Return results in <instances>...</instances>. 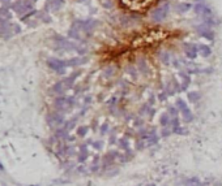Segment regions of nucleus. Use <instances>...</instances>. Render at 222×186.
<instances>
[{
  "instance_id": "7ed1b4c3",
  "label": "nucleus",
  "mask_w": 222,
  "mask_h": 186,
  "mask_svg": "<svg viewBox=\"0 0 222 186\" xmlns=\"http://www.w3.org/2000/svg\"><path fill=\"white\" fill-rule=\"evenodd\" d=\"M47 67L51 70H54L56 74H64L65 69H67V64H65V60H60V59L56 57H50L47 59Z\"/></svg>"
},
{
  "instance_id": "412c9836",
  "label": "nucleus",
  "mask_w": 222,
  "mask_h": 186,
  "mask_svg": "<svg viewBox=\"0 0 222 186\" xmlns=\"http://www.w3.org/2000/svg\"><path fill=\"white\" fill-rule=\"evenodd\" d=\"M160 124L162 126H167V125H170V117H169V115H166V113H163L161 117H160Z\"/></svg>"
},
{
  "instance_id": "4be33fe9",
  "label": "nucleus",
  "mask_w": 222,
  "mask_h": 186,
  "mask_svg": "<svg viewBox=\"0 0 222 186\" xmlns=\"http://www.w3.org/2000/svg\"><path fill=\"white\" fill-rule=\"evenodd\" d=\"M182 113H183V116H184V121H185V122H190V121H192V120H193V116H192V112L190 111V108L184 109Z\"/></svg>"
},
{
  "instance_id": "a878e982",
  "label": "nucleus",
  "mask_w": 222,
  "mask_h": 186,
  "mask_svg": "<svg viewBox=\"0 0 222 186\" xmlns=\"http://www.w3.org/2000/svg\"><path fill=\"white\" fill-rule=\"evenodd\" d=\"M102 5H103L106 9H110V8H112V1L111 0H102Z\"/></svg>"
},
{
  "instance_id": "c85d7f7f",
  "label": "nucleus",
  "mask_w": 222,
  "mask_h": 186,
  "mask_svg": "<svg viewBox=\"0 0 222 186\" xmlns=\"http://www.w3.org/2000/svg\"><path fill=\"white\" fill-rule=\"evenodd\" d=\"M169 112H170V115L175 117L178 115V108H174V107H169Z\"/></svg>"
},
{
  "instance_id": "9b49d317",
  "label": "nucleus",
  "mask_w": 222,
  "mask_h": 186,
  "mask_svg": "<svg viewBox=\"0 0 222 186\" xmlns=\"http://www.w3.org/2000/svg\"><path fill=\"white\" fill-rule=\"evenodd\" d=\"M88 61V57H73V59H69V60H65V64L68 67H77V65L85 64Z\"/></svg>"
},
{
  "instance_id": "cd10ccee",
  "label": "nucleus",
  "mask_w": 222,
  "mask_h": 186,
  "mask_svg": "<svg viewBox=\"0 0 222 186\" xmlns=\"http://www.w3.org/2000/svg\"><path fill=\"white\" fill-rule=\"evenodd\" d=\"M127 72L131 74V76L136 77V73H137V69H135L133 67H128V68H127Z\"/></svg>"
},
{
  "instance_id": "20e7f679",
  "label": "nucleus",
  "mask_w": 222,
  "mask_h": 186,
  "mask_svg": "<svg viewBox=\"0 0 222 186\" xmlns=\"http://www.w3.org/2000/svg\"><path fill=\"white\" fill-rule=\"evenodd\" d=\"M75 104V100L73 98H67V96H58L55 99L54 102V106L56 111H59V112H65V111H68L69 108H72Z\"/></svg>"
},
{
  "instance_id": "f257e3e1",
  "label": "nucleus",
  "mask_w": 222,
  "mask_h": 186,
  "mask_svg": "<svg viewBox=\"0 0 222 186\" xmlns=\"http://www.w3.org/2000/svg\"><path fill=\"white\" fill-rule=\"evenodd\" d=\"M169 12H170V4H169V3H165V4L157 7V8L150 13V20L153 22H161L167 17Z\"/></svg>"
},
{
  "instance_id": "7c9ffc66",
  "label": "nucleus",
  "mask_w": 222,
  "mask_h": 186,
  "mask_svg": "<svg viewBox=\"0 0 222 186\" xmlns=\"http://www.w3.org/2000/svg\"><path fill=\"white\" fill-rule=\"evenodd\" d=\"M106 130H107V124H105V125L102 126V130H101V132H102V134H103V133L106 132Z\"/></svg>"
},
{
  "instance_id": "f03ea898",
  "label": "nucleus",
  "mask_w": 222,
  "mask_h": 186,
  "mask_svg": "<svg viewBox=\"0 0 222 186\" xmlns=\"http://www.w3.org/2000/svg\"><path fill=\"white\" fill-rule=\"evenodd\" d=\"M33 4H34L33 0H18V1H15L13 4H11V8L18 16H22L25 13H28V11H32Z\"/></svg>"
},
{
  "instance_id": "423d86ee",
  "label": "nucleus",
  "mask_w": 222,
  "mask_h": 186,
  "mask_svg": "<svg viewBox=\"0 0 222 186\" xmlns=\"http://www.w3.org/2000/svg\"><path fill=\"white\" fill-rule=\"evenodd\" d=\"M196 31L201 38H205L208 41H214V31L212 30V28H209V26L201 24L196 28Z\"/></svg>"
},
{
  "instance_id": "9d476101",
  "label": "nucleus",
  "mask_w": 222,
  "mask_h": 186,
  "mask_svg": "<svg viewBox=\"0 0 222 186\" xmlns=\"http://www.w3.org/2000/svg\"><path fill=\"white\" fill-rule=\"evenodd\" d=\"M137 70L140 72V73L142 74H147L149 73V68H148V63H147V60H145L144 57H138L137 59Z\"/></svg>"
},
{
  "instance_id": "39448f33",
  "label": "nucleus",
  "mask_w": 222,
  "mask_h": 186,
  "mask_svg": "<svg viewBox=\"0 0 222 186\" xmlns=\"http://www.w3.org/2000/svg\"><path fill=\"white\" fill-rule=\"evenodd\" d=\"M47 122L51 128H58L64 124V115L63 112H54V113H50L47 116Z\"/></svg>"
},
{
  "instance_id": "ddd939ff",
  "label": "nucleus",
  "mask_w": 222,
  "mask_h": 186,
  "mask_svg": "<svg viewBox=\"0 0 222 186\" xmlns=\"http://www.w3.org/2000/svg\"><path fill=\"white\" fill-rule=\"evenodd\" d=\"M68 87L65 86V83L63 82V81H60V82H56L54 86L51 87V90H52V93H55V94H58V95H62V94H64V91L67 90Z\"/></svg>"
},
{
  "instance_id": "b1692460",
  "label": "nucleus",
  "mask_w": 222,
  "mask_h": 186,
  "mask_svg": "<svg viewBox=\"0 0 222 186\" xmlns=\"http://www.w3.org/2000/svg\"><path fill=\"white\" fill-rule=\"evenodd\" d=\"M203 24L207 25V26H209V28H212V26H214V25L217 24V22H214V20L212 18V16H210V17H205V18H203Z\"/></svg>"
},
{
  "instance_id": "f3484780",
  "label": "nucleus",
  "mask_w": 222,
  "mask_h": 186,
  "mask_svg": "<svg viewBox=\"0 0 222 186\" xmlns=\"http://www.w3.org/2000/svg\"><path fill=\"white\" fill-rule=\"evenodd\" d=\"M179 77L183 80V86H182V89H185V87L188 86V85L191 83V78H190V74H185L184 72H179Z\"/></svg>"
},
{
  "instance_id": "a211bd4d",
  "label": "nucleus",
  "mask_w": 222,
  "mask_h": 186,
  "mask_svg": "<svg viewBox=\"0 0 222 186\" xmlns=\"http://www.w3.org/2000/svg\"><path fill=\"white\" fill-rule=\"evenodd\" d=\"M158 57H160V60L162 61L163 64H170V60H171V57H170V54L169 52H161L160 55H158Z\"/></svg>"
},
{
  "instance_id": "473e14b6",
  "label": "nucleus",
  "mask_w": 222,
  "mask_h": 186,
  "mask_svg": "<svg viewBox=\"0 0 222 186\" xmlns=\"http://www.w3.org/2000/svg\"><path fill=\"white\" fill-rule=\"evenodd\" d=\"M200 1H204V0H200Z\"/></svg>"
},
{
  "instance_id": "aec40b11",
  "label": "nucleus",
  "mask_w": 222,
  "mask_h": 186,
  "mask_svg": "<svg viewBox=\"0 0 222 186\" xmlns=\"http://www.w3.org/2000/svg\"><path fill=\"white\" fill-rule=\"evenodd\" d=\"M115 67H107L106 69L103 70V77H106V78H110V77H112L115 74Z\"/></svg>"
},
{
  "instance_id": "0eeeda50",
  "label": "nucleus",
  "mask_w": 222,
  "mask_h": 186,
  "mask_svg": "<svg viewBox=\"0 0 222 186\" xmlns=\"http://www.w3.org/2000/svg\"><path fill=\"white\" fill-rule=\"evenodd\" d=\"M183 50L184 54L190 60H195L199 55V50H197V46L193 43H184L183 44Z\"/></svg>"
},
{
  "instance_id": "2f4dec72",
  "label": "nucleus",
  "mask_w": 222,
  "mask_h": 186,
  "mask_svg": "<svg viewBox=\"0 0 222 186\" xmlns=\"http://www.w3.org/2000/svg\"><path fill=\"white\" fill-rule=\"evenodd\" d=\"M101 145H102L101 142H97V143H94V147H97V148H101V147H102Z\"/></svg>"
},
{
  "instance_id": "72a5a7b5",
  "label": "nucleus",
  "mask_w": 222,
  "mask_h": 186,
  "mask_svg": "<svg viewBox=\"0 0 222 186\" xmlns=\"http://www.w3.org/2000/svg\"><path fill=\"white\" fill-rule=\"evenodd\" d=\"M32 186H35V185H32Z\"/></svg>"
},
{
  "instance_id": "f8f14e48",
  "label": "nucleus",
  "mask_w": 222,
  "mask_h": 186,
  "mask_svg": "<svg viewBox=\"0 0 222 186\" xmlns=\"http://www.w3.org/2000/svg\"><path fill=\"white\" fill-rule=\"evenodd\" d=\"M197 50H199V55H200L201 57H209L210 55H212L210 47H209V46H207V44H204V43L199 44L197 46Z\"/></svg>"
},
{
  "instance_id": "dca6fc26",
  "label": "nucleus",
  "mask_w": 222,
  "mask_h": 186,
  "mask_svg": "<svg viewBox=\"0 0 222 186\" xmlns=\"http://www.w3.org/2000/svg\"><path fill=\"white\" fill-rule=\"evenodd\" d=\"M68 37L72 39H76V41H80V30L73 28V26H71V29L68 30Z\"/></svg>"
},
{
  "instance_id": "4468645a",
  "label": "nucleus",
  "mask_w": 222,
  "mask_h": 186,
  "mask_svg": "<svg viewBox=\"0 0 222 186\" xmlns=\"http://www.w3.org/2000/svg\"><path fill=\"white\" fill-rule=\"evenodd\" d=\"M47 4H48V7L52 9V11L56 12L63 7V4H64V0H47Z\"/></svg>"
},
{
  "instance_id": "6e6552de",
  "label": "nucleus",
  "mask_w": 222,
  "mask_h": 186,
  "mask_svg": "<svg viewBox=\"0 0 222 186\" xmlns=\"http://www.w3.org/2000/svg\"><path fill=\"white\" fill-rule=\"evenodd\" d=\"M193 11L197 16H200L201 18H205V17H210L212 16V11L209 7H207L203 3H197L196 5L193 7Z\"/></svg>"
},
{
  "instance_id": "2eb2a0df",
  "label": "nucleus",
  "mask_w": 222,
  "mask_h": 186,
  "mask_svg": "<svg viewBox=\"0 0 222 186\" xmlns=\"http://www.w3.org/2000/svg\"><path fill=\"white\" fill-rule=\"evenodd\" d=\"M191 8H192V5L188 4V3H179V4L175 5V11L178 13H180V14H183V13H185L187 11H190Z\"/></svg>"
},
{
  "instance_id": "1a4fd4ad",
  "label": "nucleus",
  "mask_w": 222,
  "mask_h": 186,
  "mask_svg": "<svg viewBox=\"0 0 222 186\" xmlns=\"http://www.w3.org/2000/svg\"><path fill=\"white\" fill-rule=\"evenodd\" d=\"M98 26V21L97 20H93V18H89V20H81V30L85 31L86 34H90V33L94 30L95 28Z\"/></svg>"
},
{
  "instance_id": "5701e85b",
  "label": "nucleus",
  "mask_w": 222,
  "mask_h": 186,
  "mask_svg": "<svg viewBox=\"0 0 222 186\" xmlns=\"http://www.w3.org/2000/svg\"><path fill=\"white\" fill-rule=\"evenodd\" d=\"M177 108L180 111V112H183V111L187 109L188 107H187V104H185V102H184L183 99H178L177 100Z\"/></svg>"
},
{
  "instance_id": "bb28decb",
  "label": "nucleus",
  "mask_w": 222,
  "mask_h": 186,
  "mask_svg": "<svg viewBox=\"0 0 222 186\" xmlns=\"http://www.w3.org/2000/svg\"><path fill=\"white\" fill-rule=\"evenodd\" d=\"M170 125L173 126L174 129H175V128H178V126H179V120H178V117H177V116H175L173 120H170Z\"/></svg>"
},
{
  "instance_id": "c756f323",
  "label": "nucleus",
  "mask_w": 222,
  "mask_h": 186,
  "mask_svg": "<svg viewBox=\"0 0 222 186\" xmlns=\"http://www.w3.org/2000/svg\"><path fill=\"white\" fill-rule=\"evenodd\" d=\"M170 134H171V130H167L166 126H165V129L162 130V135H163V137H167V135H170Z\"/></svg>"
},
{
  "instance_id": "6ab92c4d",
  "label": "nucleus",
  "mask_w": 222,
  "mask_h": 186,
  "mask_svg": "<svg viewBox=\"0 0 222 186\" xmlns=\"http://www.w3.org/2000/svg\"><path fill=\"white\" fill-rule=\"evenodd\" d=\"M188 96V100H190L191 103H196L199 99H200V94L196 93V91H192V93H188L187 94Z\"/></svg>"
},
{
  "instance_id": "393cba45",
  "label": "nucleus",
  "mask_w": 222,
  "mask_h": 186,
  "mask_svg": "<svg viewBox=\"0 0 222 186\" xmlns=\"http://www.w3.org/2000/svg\"><path fill=\"white\" fill-rule=\"evenodd\" d=\"M86 133H88V126H80L77 129V135H80V137L86 135Z\"/></svg>"
}]
</instances>
